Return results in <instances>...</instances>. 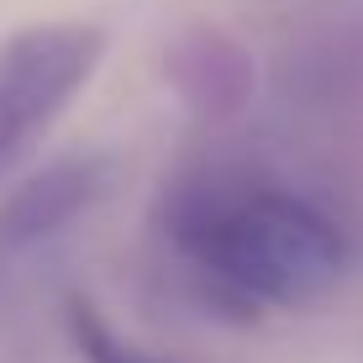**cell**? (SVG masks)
<instances>
[{"mask_svg":"<svg viewBox=\"0 0 363 363\" xmlns=\"http://www.w3.org/2000/svg\"><path fill=\"white\" fill-rule=\"evenodd\" d=\"M158 247L227 316L306 311L347 274V232L321 200L274 179L184 174L158 200Z\"/></svg>","mask_w":363,"mask_h":363,"instance_id":"cell-1","label":"cell"},{"mask_svg":"<svg viewBox=\"0 0 363 363\" xmlns=\"http://www.w3.org/2000/svg\"><path fill=\"white\" fill-rule=\"evenodd\" d=\"M106 58V32L90 21H32L0 37V184L32 158Z\"/></svg>","mask_w":363,"mask_h":363,"instance_id":"cell-2","label":"cell"},{"mask_svg":"<svg viewBox=\"0 0 363 363\" xmlns=\"http://www.w3.org/2000/svg\"><path fill=\"white\" fill-rule=\"evenodd\" d=\"M111 184H116L111 153H64L21 174L16 184H6V195H0V264L32 258L37 247L58 242L111 195Z\"/></svg>","mask_w":363,"mask_h":363,"instance_id":"cell-3","label":"cell"},{"mask_svg":"<svg viewBox=\"0 0 363 363\" xmlns=\"http://www.w3.org/2000/svg\"><path fill=\"white\" fill-rule=\"evenodd\" d=\"M164 84L195 121H232L258 95V64L227 27H179L164 48Z\"/></svg>","mask_w":363,"mask_h":363,"instance_id":"cell-4","label":"cell"},{"mask_svg":"<svg viewBox=\"0 0 363 363\" xmlns=\"http://www.w3.org/2000/svg\"><path fill=\"white\" fill-rule=\"evenodd\" d=\"M69 332H74V342H79V353L90 363H158V358H147V353H137V347L121 342V337L100 321V311L90 300H69Z\"/></svg>","mask_w":363,"mask_h":363,"instance_id":"cell-5","label":"cell"}]
</instances>
